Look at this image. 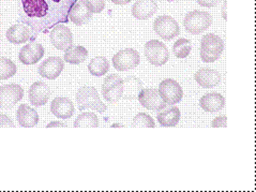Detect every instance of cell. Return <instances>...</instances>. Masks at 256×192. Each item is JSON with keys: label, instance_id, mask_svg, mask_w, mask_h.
<instances>
[{"label": "cell", "instance_id": "cell-8", "mask_svg": "<svg viewBox=\"0 0 256 192\" xmlns=\"http://www.w3.org/2000/svg\"><path fill=\"white\" fill-rule=\"evenodd\" d=\"M158 90H159V94L163 101L166 103V105L177 104L182 101L184 97L182 86L176 81L172 79H168L161 82Z\"/></svg>", "mask_w": 256, "mask_h": 192}, {"label": "cell", "instance_id": "cell-10", "mask_svg": "<svg viewBox=\"0 0 256 192\" xmlns=\"http://www.w3.org/2000/svg\"><path fill=\"white\" fill-rule=\"evenodd\" d=\"M24 96V89L18 84L0 86V109H11Z\"/></svg>", "mask_w": 256, "mask_h": 192}, {"label": "cell", "instance_id": "cell-17", "mask_svg": "<svg viewBox=\"0 0 256 192\" xmlns=\"http://www.w3.org/2000/svg\"><path fill=\"white\" fill-rule=\"evenodd\" d=\"M50 95V88L43 82L34 83L29 89V100L34 106L46 104Z\"/></svg>", "mask_w": 256, "mask_h": 192}, {"label": "cell", "instance_id": "cell-14", "mask_svg": "<svg viewBox=\"0 0 256 192\" xmlns=\"http://www.w3.org/2000/svg\"><path fill=\"white\" fill-rule=\"evenodd\" d=\"M44 56V49L40 43L30 42L20 52L18 59L24 65H34Z\"/></svg>", "mask_w": 256, "mask_h": 192}, {"label": "cell", "instance_id": "cell-37", "mask_svg": "<svg viewBox=\"0 0 256 192\" xmlns=\"http://www.w3.org/2000/svg\"><path fill=\"white\" fill-rule=\"evenodd\" d=\"M166 2H174V0H166Z\"/></svg>", "mask_w": 256, "mask_h": 192}, {"label": "cell", "instance_id": "cell-36", "mask_svg": "<svg viewBox=\"0 0 256 192\" xmlns=\"http://www.w3.org/2000/svg\"><path fill=\"white\" fill-rule=\"evenodd\" d=\"M54 126H62V127H66V124H62V122H50V124L48 125V128L50 127H54Z\"/></svg>", "mask_w": 256, "mask_h": 192}, {"label": "cell", "instance_id": "cell-29", "mask_svg": "<svg viewBox=\"0 0 256 192\" xmlns=\"http://www.w3.org/2000/svg\"><path fill=\"white\" fill-rule=\"evenodd\" d=\"M192 50L191 42L186 39H179L172 47V52L177 58H186Z\"/></svg>", "mask_w": 256, "mask_h": 192}, {"label": "cell", "instance_id": "cell-4", "mask_svg": "<svg viewBox=\"0 0 256 192\" xmlns=\"http://www.w3.org/2000/svg\"><path fill=\"white\" fill-rule=\"evenodd\" d=\"M212 24V17L205 11H192L188 13L184 21V26L189 34L200 35Z\"/></svg>", "mask_w": 256, "mask_h": 192}, {"label": "cell", "instance_id": "cell-12", "mask_svg": "<svg viewBox=\"0 0 256 192\" xmlns=\"http://www.w3.org/2000/svg\"><path fill=\"white\" fill-rule=\"evenodd\" d=\"M50 42L60 51H66L73 45V36L69 27L62 26V24L56 25L50 35Z\"/></svg>", "mask_w": 256, "mask_h": 192}, {"label": "cell", "instance_id": "cell-28", "mask_svg": "<svg viewBox=\"0 0 256 192\" xmlns=\"http://www.w3.org/2000/svg\"><path fill=\"white\" fill-rule=\"evenodd\" d=\"M18 68L12 60L2 57L0 58V81L12 78L16 73Z\"/></svg>", "mask_w": 256, "mask_h": 192}, {"label": "cell", "instance_id": "cell-33", "mask_svg": "<svg viewBox=\"0 0 256 192\" xmlns=\"http://www.w3.org/2000/svg\"><path fill=\"white\" fill-rule=\"evenodd\" d=\"M212 126V127H214V128L226 127V126H228L226 116H219V117H216V119H214Z\"/></svg>", "mask_w": 256, "mask_h": 192}, {"label": "cell", "instance_id": "cell-15", "mask_svg": "<svg viewBox=\"0 0 256 192\" xmlns=\"http://www.w3.org/2000/svg\"><path fill=\"white\" fill-rule=\"evenodd\" d=\"M94 12L90 7L82 0H76L69 13V19L75 25L82 26L88 23L92 18Z\"/></svg>", "mask_w": 256, "mask_h": 192}, {"label": "cell", "instance_id": "cell-31", "mask_svg": "<svg viewBox=\"0 0 256 192\" xmlns=\"http://www.w3.org/2000/svg\"><path fill=\"white\" fill-rule=\"evenodd\" d=\"M85 2L94 13H101L104 10L105 0H82Z\"/></svg>", "mask_w": 256, "mask_h": 192}, {"label": "cell", "instance_id": "cell-27", "mask_svg": "<svg viewBox=\"0 0 256 192\" xmlns=\"http://www.w3.org/2000/svg\"><path fill=\"white\" fill-rule=\"evenodd\" d=\"M75 128H96L99 127V119L92 112L82 113L74 121Z\"/></svg>", "mask_w": 256, "mask_h": 192}, {"label": "cell", "instance_id": "cell-22", "mask_svg": "<svg viewBox=\"0 0 256 192\" xmlns=\"http://www.w3.org/2000/svg\"><path fill=\"white\" fill-rule=\"evenodd\" d=\"M200 104L204 111L208 113H214L223 109L225 105V99L220 94L210 93L202 97Z\"/></svg>", "mask_w": 256, "mask_h": 192}, {"label": "cell", "instance_id": "cell-13", "mask_svg": "<svg viewBox=\"0 0 256 192\" xmlns=\"http://www.w3.org/2000/svg\"><path fill=\"white\" fill-rule=\"evenodd\" d=\"M64 69V63L60 57H50L40 65L38 72L48 80H55Z\"/></svg>", "mask_w": 256, "mask_h": 192}, {"label": "cell", "instance_id": "cell-24", "mask_svg": "<svg viewBox=\"0 0 256 192\" xmlns=\"http://www.w3.org/2000/svg\"><path fill=\"white\" fill-rule=\"evenodd\" d=\"M88 56V52L84 47H75V45H71L70 48H68L64 52V61L71 65H80L84 63Z\"/></svg>", "mask_w": 256, "mask_h": 192}, {"label": "cell", "instance_id": "cell-5", "mask_svg": "<svg viewBox=\"0 0 256 192\" xmlns=\"http://www.w3.org/2000/svg\"><path fill=\"white\" fill-rule=\"evenodd\" d=\"M103 98L110 103H115L124 95V80L117 74H110L102 85Z\"/></svg>", "mask_w": 256, "mask_h": 192}, {"label": "cell", "instance_id": "cell-1", "mask_svg": "<svg viewBox=\"0 0 256 192\" xmlns=\"http://www.w3.org/2000/svg\"><path fill=\"white\" fill-rule=\"evenodd\" d=\"M20 22L30 27L34 37L52 27L69 22V13L76 0H20Z\"/></svg>", "mask_w": 256, "mask_h": 192}, {"label": "cell", "instance_id": "cell-21", "mask_svg": "<svg viewBox=\"0 0 256 192\" xmlns=\"http://www.w3.org/2000/svg\"><path fill=\"white\" fill-rule=\"evenodd\" d=\"M16 118L18 124L24 128H32L39 122V115L36 111L29 105L22 104L16 112Z\"/></svg>", "mask_w": 256, "mask_h": 192}, {"label": "cell", "instance_id": "cell-23", "mask_svg": "<svg viewBox=\"0 0 256 192\" xmlns=\"http://www.w3.org/2000/svg\"><path fill=\"white\" fill-rule=\"evenodd\" d=\"M156 118L162 127H176L180 120V111L177 106L164 107L158 113Z\"/></svg>", "mask_w": 256, "mask_h": 192}, {"label": "cell", "instance_id": "cell-19", "mask_svg": "<svg viewBox=\"0 0 256 192\" xmlns=\"http://www.w3.org/2000/svg\"><path fill=\"white\" fill-rule=\"evenodd\" d=\"M50 112L60 119H68L74 114V104L68 98H56L50 104Z\"/></svg>", "mask_w": 256, "mask_h": 192}, {"label": "cell", "instance_id": "cell-18", "mask_svg": "<svg viewBox=\"0 0 256 192\" xmlns=\"http://www.w3.org/2000/svg\"><path fill=\"white\" fill-rule=\"evenodd\" d=\"M195 81L202 88H214L221 81V74L214 69L202 68L195 73Z\"/></svg>", "mask_w": 256, "mask_h": 192}, {"label": "cell", "instance_id": "cell-11", "mask_svg": "<svg viewBox=\"0 0 256 192\" xmlns=\"http://www.w3.org/2000/svg\"><path fill=\"white\" fill-rule=\"evenodd\" d=\"M138 101L142 106L150 111H161L168 106L162 100L159 90L156 88L142 89L138 94Z\"/></svg>", "mask_w": 256, "mask_h": 192}, {"label": "cell", "instance_id": "cell-20", "mask_svg": "<svg viewBox=\"0 0 256 192\" xmlns=\"http://www.w3.org/2000/svg\"><path fill=\"white\" fill-rule=\"evenodd\" d=\"M158 10V5L154 0H138L132 7V14L138 20H148Z\"/></svg>", "mask_w": 256, "mask_h": 192}, {"label": "cell", "instance_id": "cell-35", "mask_svg": "<svg viewBox=\"0 0 256 192\" xmlns=\"http://www.w3.org/2000/svg\"><path fill=\"white\" fill-rule=\"evenodd\" d=\"M112 3H114L115 5H120V6H124L131 3V0H112Z\"/></svg>", "mask_w": 256, "mask_h": 192}, {"label": "cell", "instance_id": "cell-9", "mask_svg": "<svg viewBox=\"0 0 256 192\" xmlns=\"http://www.w3.org/2000/svg\"><path fill=\"white\" fill-rule=\"evenodd\" d=\"M140 54L133 49H126L115 54L112 57V66L118 71H126L138 67L140 64Z\"/></svg>", "mask_w": 256, "mask_h": 192}, {"label": "cell", "instance_id": "cell-7", "mask_svg": "<svg viewBox=\"0 0 256 192\" xmlns=\"http://www.w3.org/2000/svg\"><path fill=\"white\" fill-rule=\"evenodd\" d=\"M154 33L164 40H172L178 37L180 28L178 23L168 15H162L156 18L154 23Z\"/></svg>", "mask_w": 256, "mask_h": 192}, {"label": "cell", "instance_id": "cell-3", "mask_svg": "<svg viewBox=\"0 0 256 192\" xmlns=\"http://www.w3.org/2000/svg\"><path fill=\"white\" fill-rule=\"evenodd\" d=\"M76 101L80 111L94 109L96 112L103 114L108 109V106L101 101L99 94L94 86H82L78 90Z\"/></svg>", "mask_w": 256, "mask_h": 192}, {"label": "cell", "instance_id": "cell-30", "mask_svg": "<svg viewBox=\"0 0 256 192\" xmlns=\"http://www.w3.org/2000/svg\"><path fill=\"white\" fill-rule=\"evenodd\" d=\"M132 127L135 128H154V121L152 116H149L146 113H138L136 116L134 117L133 122H132Z\"/></svg>", "mask_w": 256, "mask_h": 192}, {"label": "cell", "instance_id": "cell-2", "mask_svg": "<svg viewBox=\"0 0 256 192\" xmlns=\"http://www.w3.org/2000/svg\"><path fill=\"white\" fill-rule=\"evenodd\" d=\"M224 51V42L219 36L207 34L200 41V58L204 63L212 64L219 59Z\"/></svg>", "mask_w": 256, "mask_h": 192}, {"label": "cell", "instance_id": "cell-34", "mask_svg": "<svg viewBox=\"0 0 256 192\" xmlns=\"http://www.w3.org/2000/svg\"><path fill=\"white\" fill-rule=\"evenodd\" d=\"M221 0H198V5H200L202 7H206V8H212L216 6L219 4Z\"/></svg>", "mask_w": 256, "mask_h": 192}, {"label": "cell", "instance_id": "cell-25", "mask_svg": "<svg viewBox=\"0 0 256 192\" xmlns=\"http://www.w3.org/2000/svg\"><path fill=\"white\" fill-rule=\"evenodd\" d=\"M142 89V84L140 80H138L134 76H128L126 79L124 80V95L122 98L124 99H135L140 90Z\"/></svg>", "mask_w": 256, "mask_h": 192}, {"label": "cell", "instance_id": "cell-6", "mask_svg": "<svg viewBox=\"0 0 256 192\" xmlns=\"http://www.w3.org/2000/svg\"><path fill=\"white\" fill-rule=\"evenodd\" d=\"M145 56L150 64L160 67L168 63L170 53L164 43L159 40H152L145 45Z\"/></svg>", "mask_w": 256, "mask_h": 192}, {"label": "cell", "instance_id": "cell-26", "mask_svg": "<svg viewBox=\"0 0 256 192\" xmlns=\"http://www.w3.org/2000/svg\"><path fill=\"white\" fill-rule=\"evenodd\" d=\"M89 72L94 76H102L110 70V63L105 57H96L88 65Z\"/></svg>", "mask_w": 256, "mask_h": 192}, {"label": "cell", "instance_id": "cell-32", "mask_svg": "<svg viewBox=\"0 0 256 192\" xmlns=\"http://www.w3.org/2000/svg\"><path fill=\"white\" fill-rule=\"evenodd\" d=\"M0 127L14 128L15 125L9 116H6V115H4V114H0Z\"/></svg>", "mask_w": 256, "mask_h": 192}, {"label": "cell", "instance_id": "cell-16", "mask_svg": "<svg viewBox=\"0 0 256 192\" xmlns=\"http://www.w3.org/2000/svg\"><path fill=\"white\" fill-rule=\"evenodd\" d=\"M34 35L25 24H16L11 26L6 32V39L13 44L26 43L29 40L34 39Z\"/></svg>", "mask_w": 256, "mask_h": 192}]
</instances>
